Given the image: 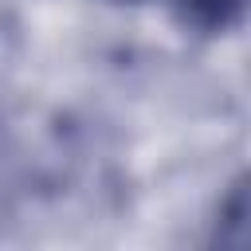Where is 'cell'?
Masks as SVG:
<instances>
[{
	"instance_id": "7a4b0ae2",
	"label": "cell",
	"mask_w": 251,
	"mask_h": 251,
	"mask_svg": "<svg viewBox=\"0 0 251 251\" xmlns=\"http://www.w3.org/2000/svg\"><path fill=\"white\" fill-rule=\"evenodd\" d=\"M118 4H133V0H118Z\"/></svg>"
},
{
	"instance_id": "6da1fadb",
	"label": "cell",
	"mask_w": 251,
	"mask_h": 251,
	"mask_svg": "<svg viewBox=\"0 0 251 251\" xmlns=\"http://www.w3.org/2000/svg\"><path fill=\"white\" fill-rule=\"evenodd\" d=\"M247 0H176V20L196 35H224L239 27Z\"/></svg>"
}]
</instances>
